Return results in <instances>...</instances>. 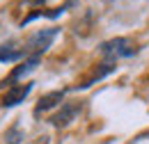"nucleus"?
<instances>
[{
	"label": "nucleus",
	"mask_w": 149,
	"mask_h": 144,
	"mask_svg": "<svg viewBox=\"0 0 149 144\" xmlns=\"http://www.w3.org/2000/svg\"><path fill=\"white\" fill-rule=\"evenodd\" d=\"M57 32H60L57 28H44V30H37L35 35L23 44L25 57H28V55H44L48 48H51V44L55 41Z\"/></svg>",
	"instance_id": "nucleus-1"
},
{
	"label": "nucleus",
	"mask_w": 149,
	"mask_h": 144,
	"mask_svg": "<svg viewBox=\"0 0 149 144\" xmlns=\"http://www.w3.org/2000/svg\"><path fill=\"white\" fill-rule=\"evenodd\" d=\"M101 55H106L108 60H119V57H131V55L138 53V48L133 46V41L126 39V37H115V39H108L99 46Z\"/></svg>",
	"instance_id": "nucleus-2"
},
{
	"label": "nucleus",
	"mask_w": 149,
	"mask_h": 144,
	"mask_svg": "<svg viewBox=\"0 0 149 144\" xmlns=\"http://www.w3.org/2000/svg\"><path fill=\"white\" fill-rule=\"evenodd\" d=\"M30 91H32V82H19V85H12L9 89L5 91V96L0 98V105H2V108H14V105H19V103H23V101L28 98Z\"/></svg>",
	"instance_id": "nucleus-3"
},
{
	"label": "nucleus",
	"mask_w": 149,
	"mask_h": 144,
	"mask_svg": "<svg viewBox=\"0 0 149 144\" xmlns=\"http://www.w3.org/2000/svg\"><path fill=\"white\" fill-rule=\"evenodd\" d=\"M39 62H41V55H28V57H25V60L21 62L19 66H16L14 71L7 75V80H2V85H5V82L9 85V82H14V80H23V78H25L28 73H32L35 69H37V64H39Z\"/></svg>",
	"instance_id": "nucleus-4"
},
{
	"label": "nucleus",
	"mask_w": 149,
	"mask_h": 144,
	"mask_svg": "<svg viewBox=\"0 0 149 144\" xmlns=\"http://www.w3.org/2000/svg\"><path fill=\"white\" fill-rule=\"evenodd\" d=\"M112 71H115V62L108 60V62H103V64L94 66L92 71H90V75H87V78H83V80H80V85H76V89H87V87H92L94 82H99L101 78H106V75L112 73Z\"/></svg>",
	"instance_id": "nucleus-5"
},
{
	"label": "nucleus",
	"mask_w": 149,
	"mask_h": 144,
	"mask_svg": "<svg viewBox=\"0 0 149 144\" xmlns=\"http://www.w3.org/2000/svg\"><path fill=\"white\" fill-rule=\"evenodd\" d=\"M80 112V103H62V108H60V112H55L48 121L53 124V126L57 128H62V126H67L69 121H74V117Z\"/></svg>",
	"instance_id": "nucleus-6"
},
{
	"label": "nucleus",
	"mask_w": 149,
	"mask_h": 144,
	"mask_svg": "<svg viewBox=\"0 0 149 144\" xmlns=\"http://www.w3.org/2000/svg\"><path fill=\"white\" fill-rule=\"evenodd\" d=\"M19 60H25V48L23 46H16L14 41H7L0 46V62L9 64V62H19Z\"/></svg>",
	"instance_id": "nucleus-7"
},
{
	"label": "nucleus",
	"mask_w": 149,
	"mask_h": 144,
	"mask_svg": "<svg viewBox=\"0 0 149 144\" xmlns=\"http://www.w3.org/2000/svg\"><path fill=\"white\" fill-rule=\"evenodd\" d=\"M62 96H64V89H55V91H48L46 96H41L37 103V108H35V117H39V114H44L46 110L55 108L57 103L62 101Z\"/></svg>",
	"instance_id": "nucleus-8"
},
{
	"label": "nucleus",
	"mask_w": 149,
	"mask_h": 144,
	"mask_svg": "<svg viewBox=\"0 0 149 144\" xmlns=\"http://www.w3.org/2000/svg\"><path fill=\"white\" fill-rule=\"evenodd\" d=\"M2 140H5L2 144H21V142H23V130H21V126H19V124H14V126L5 133Z\"/></svg>",
	"instance_id": "nucleus-9"
},
{
	"label": "nucleus",
	"mask_w": 149,
	"mask_h": 144,
	"mask_svg": "<svg viewBox=\"0 0 149 144\" xmlns=\"http://www.w3.org/2000/svg\"><path fill=\"white\" fill-rule=\"evenodd\" d=\"M32 2H44V0H25V5H32Z\"/></svg>",
	"instance_id": "nucleus-10"
}]
</instances>
